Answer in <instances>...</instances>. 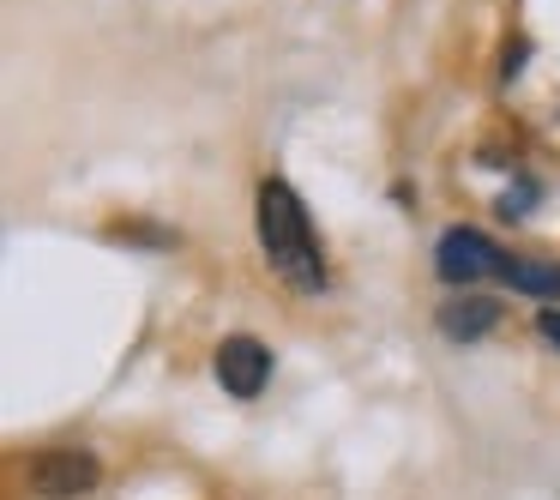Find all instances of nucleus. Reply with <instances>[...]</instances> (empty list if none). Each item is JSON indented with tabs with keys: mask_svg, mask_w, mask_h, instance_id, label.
Segmentation results:
<instances>
[{
	"mask_svg": "<svg viewBox=\"0 0 560 500\" xmlns=\"http://www.w3.org/2000/svg\"><path fill=\"white\" fill-rule=\"evenodd\" d=\"M97 476H103L97 452H73V446L37 452V464H31V488H37L43 500H73V495H85V488H97Z\"/></svg>",
	"mask_w": 560,
	"mask_h": 500,
	"instance_id": "obj_3",
	"label": "nucleus"
},
{
	"mask_svg": "<svg viewBox=\"0 0 560 500\" xmlns=\"http://www.w3.org/2000/svg\"><path fill=\"white\" fill-rule=\"evenodd\" d=\"M259 247L290 290H326V254H319L307 206L295 199L290 182H259Z\"/></svg>",
	"mask_w": 560,
	"mask_h": 500,
	"instance_id": "obj_1",
	"label": "nucleus"
},
{
	"mask_svg": "<svg viewBox=\"0 0 560 500\" xmlns=\"http://www.w3.org/2000/svg\"><path fill=\"white\" fill-rule=\"evenodd\" d=\"M434 266H440L446 283H476V278H500L506 254H500L482 230H446L440 247H434Z\"/></svg>",
	"mask_w": 560,
	"mask_h": 500,
	"instance_id": "obj_2",
	"label": "nucleus"
},
{
	"mask_svg": "<svg viewBox=\"0 0 560 500\" xmlns=\"http://www.w3.org/2000/svg\"><path fill=\"white\" fill-rule=\"evenodd\" d=\"M271 380V350L259 338H223L218 344V386L230 398H259Z\"/></svg>",
	"mask_w": 560,
	"mask_h": 500,
	"instance_id": "obj_4",
	"label": "nucleus"
},
{
	"mask_svg": "<svg viewBox=\"0 0 560 500\" xmlns=\"http://www.w3.org/2000/svg\"><path fill=\"white\" fill-rule=\"evenodd\" d=\"M500 283H512V290H524V295H548V302H560V266L506 259V266H500Z\"/></svg>",
	"mask_w": 560,
	"mask_h": 500,
	"instance_id": "obj_6",
	"label": "nucleus"
},
{
	"mask_svg": "<svg viewBox=\"0 0 560 500\" xmlns=\"http://www.w3.org/2000/svg\"><path fill=\"white\" fill-rule=\"evenodd\" d=\"M494 326H500V302H488V295H452V302L440 307V332H446L452 344L488 338Z\"/></svg>",
	"mask_w": 560,
	"mask_h": 500,
	"instance_id": "obj_5",
	"label": "nucleus"
},
{
	"mask_svg": "<svg viewBox=\"0 0 560 500\" xmlns=\"http://www.w3.org/2000/svg\"><path fill=\"white\" fill-rule=\"evenodd\" d=\"M536 332H542V338L560 350V307H542V314H536Z\"/></svg>",
	"mask_w": 560,
	"mask_h": 500,
	"instance_id": "obj_7",
	"label": "nucleus"
}]
</instances>
